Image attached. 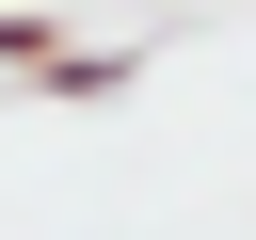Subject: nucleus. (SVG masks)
<instances>
[{
	"mask_svg": "<svg viewBox=\"0 0 256 240\" xmlns=\"http://www.w3.org/2000/svg\"><path fill=\"white\" fill-rule=\"evenodd\" d=\"M32 80H48V96H64V112H96V96H128V48H48V64H32Z\"/></svg>",
	"mask_w": 256,
	"mask_h": 240,
	"instance_id": "f257e3e1",
	"label": "nucleus"
},
{
	"mask_svg": "<svg viewBox=\"0 0 256 240\" xmlns=\"http://www.w3.org/2000/svg\"><path fill=\"white\" fill-rule=\"evenodd\" d=\"M48 48H64V32H48V16H0V64H16V80H32V64H48Z\"/></svg>",
	"mask_w": 256,
	"mask_h": 240,
	"instance_id": "f03ea898",
	"label": "nucleus"
}]
</instances>
